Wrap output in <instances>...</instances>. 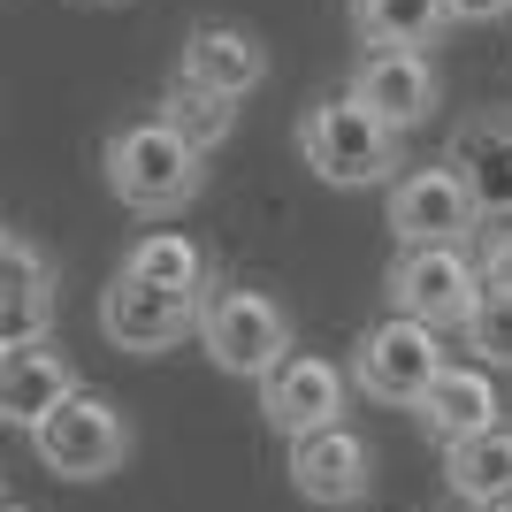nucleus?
<instances>
[{
	"instance_id": "1",
	"label": "nucleus",
	"mask_w": 512,
	"mask_h": 512,
	"mask_svg": "<svg viewBox=\"0 0 512 512\" xmlns=\"http://www.w3.org/2000/svg\"><path fill=\"white\" fill-rule=\"evenodd\" d=\"M100 169H107V192L123 199L130 214H184L199 192H207V153L169 130L161 115H138V123H115L100 146Z\"/></svg>"
},
{
	"instance_id": "2",
	"label": "nucleus",
	"mask_w": 512,
	"mask_h": 512,
	"mask_svg": "<svg viewBox=\"0 0 512 512\" xmlns=\"http://www.w3.org/2000/svg\"><path fill=\"white\" fill-rule=\"evenodd\" d=\"M199 352H207L222 375H245V383H268L291 352H299V321L276 291L260 283H214L207 306H199Z\"/></svg>"
},
{
	"instance_id": "3",
	"label": "nucleus",
	"mask_w": 512,
	"mask_h": 512,
	"mask_svg": "<svg viewBox=\"0 0 512 512\" xmlns=\"http://www.w3.org/2000/svg\"><path fill=\"white\" fill-rule=\"evenodd\" d=\"M299 153L306 169L337 192H367V184H398V130L375 123L352 92H329L299 115Z\"/></svg>"
},
{
	"instance_id": "4",
	"label": "nucleus",
	"mask_w": 512,
	"mask_h": 512,
	"mask_svg": "<svg viewBox=\"0 0 512 512\" xmlns=\"http://www.w3.org/2000/svg\"><path fill=\"white\" fill-rule=\"evenodd\" d=\"M383 291H390V314L428 321V329L444 337V329H467L474 321L490 276H482V260H474L467 245H398Z\"/></svg>"
},
{
	"instance_id": "5",
	"label": "nucleus",
	"mask_w": 512,
	"mask_h": 512,
	"mask_svg": "<svg viewBox=\"0 0 512 512\" xmlns=\"http://www.w3.org/2000/svg\"><path fill=\"white\" fill-rule=\"evenodd\" d=\"M130 413L115 406V398H100V390H77L69 406H54L39 428H31V459H39L46 474H62V482H100V474H115L130 459Z\"/></svg>"
},
{
	"instance_id": "6",
	"label": "nucleus",
	"mask_w": 512,
	"mask_h": 512,
	"mask_svg": "<svg viewBox=\"0 0 512 512\" xmlns=\"http://www.w3.org/2000/svg\"><path fill=\"white\" fill-rule=\"evenodd\" d=\"M444 337L428 329V321H406V314H390L375 321L360 344H352V383L375 398V406H421L428 383L444 375Z\"/></svg>"
},
{
	"instance_id": "7",
	"label": "nucleus",
	"mask_w": 512,
	"mask_h": 512,
	"mask_svg": "<svg viewBox=\"0 0 512 512\" xmlns=\"http://www.w3.org/2000/svg\"><path fill=\"white\" fill-rule=\"evenodd\" d=\"M383 222L398 245H467L474 222H482V199L459 176V161H428V169H406L390 184Z\"/></svg>"
},
{
	"instance_id": "8",
	"label": "nucleus",
	"mask_w": 512,
	"mask_h": 512,
	"mask_svg": "<svg viewBox=\"0 0 512 512\" xmlns=\"http://www.w3.org/2000/svg\"><path fill=\"white\" fill-rule=\"evenodd\" d=\"M352 367H337L329 352H291V360L260 383V413L283 444H306L321 428H344V406H352Z\"/></svg>"
},
{
	"instance_id": "9",
	"label": "nucleus",
	"mask_w": 512,
	"mask_h": 512,
	"mask_svg": "<svg viewBox=\"0 0 512 512\" xmlns=\"http://www.w3.org/2000/svg\"><path fill=\"white\" fill-rule=\"evenodd\" d=\"M199 306L207 299H184V291H161V283H138V276L115 268V283L100 291V337L115 344V352L153 360V352L199 337Z\"/></svg>"
},
{
	"instance_id": "10",
	"label": "nucleus",
	"mask_w": 512,
	"mask_h": 512,
	"mask_svg": "<svg viewBox=\"0 0 512 512\" xmlns=\"http://www.w3.org/2000/svg\"><path fill=\"white\" fill-rule=\"evenodd\" d=\"M352 100L375 115V123H390L398 138L406 130H421L428 115H436V100H444V77H436V62L428 54H398V46H375V54H360L352 62Z\"/></svg>"
},
{
	"instance_id": "11",
	"label": "nucleus",
	"mask_w": 512,
	"mask_h": 512,
	"mask_svg": "<svg viewBox=\"0 0 512 512\" xmlns=\"http://www.w3.org/2000/svg\"><path fill=\"white\" fill-rule=\"evenodd\" d=\"M176 69H184L192 85L222 92V100H253V92L268 85V46H260L245 23L207 16V23H192V31H184V54H176Z\"/></svg>"
},
{
	"instance_id": "12",
	"label": "nucleus",
	"mask_w": 512,
	"mask_h": 512,
	"mask_svg": "<svg viewBox=\"0 0 512 512\" xmlns=\"http://www.w3.org/2000/svg\"><path fill=\"white\" fill-rule=\"evenodd\" d=\"M291 490L306 505H360L375 490V451L352 428H321L306 444H291Z\"/></svg>"
},
{
	"instance_id": "13",
	"label": "nucleus",
	"mask_w": 512,
	"mask_h": 512,
	"mask_svg": "<svg viewBox=\"0 0 512 512\" xmlns=\"http://www.w3.org/2000/svg\"><path fill=\"white\" fill-rule=\"evenodd\" d=\"M77 390H85V383H77V360H69L54 337H46V344H23V352L0 360V421L31 436V428H39L54 406H69Z\"/></svg>"
},
{
	"instance_id": "14",
	"label": "nucleus",
	"mask_w": 512,
	"mask_h": 512,
	"mask_svg": "<svg viewBox=\"0 0 512 512\" xmlns=\"http://www.w3.org/2000/svg\"><path fill=\"white\" fill-rule=\"evenodd\" d=\"M0 260H8V314H0V344L23 352V344H46L54 329V291H62V268L39 253L31 230H8L0 237Z\"/></svg>"
},
{
	"instance_id": "15",
	"label": "nucleus",
	"mask_w": 512,
	"mask_h": 512,
	"mask_svg": "<svg viewBox=\"0 0 512 512\" xmlns=\"http://www.w3.org/2000/svg\"><path fill=\"white\" fill-rule=\"evenodd\" d=\"M505 413V398H497V375L490 367H444L436 383H428V398L413 406V421H421V436H436V444H467V436H490V428Z\"/></svg>"
},
{
	"instance_id": "16",
	"label": "nucleus",
	"mask_w": 512,
	"mask_h": 512,
	"mask_svg": "<svg viewBox=\"0 0 512 512\" xmlns=\"http://www.w3.org/2000/svg\"><path fill=\"white\" fill-rule=\"evenodd\" d=\"M344 16H352V39H360V54H375V46L428 54V46H436L451 23H459V16H451V0H352Z\"/></svg>"
},
{
	"instance_id": "17",
	"label": "nucleus",
	"mask_w": 512,
	"mask_h": 512,
	"mask_svg": "<svg viewBox=\"0 0 512 512\" xmlns=\"http://www.w3.org/2000/svg\"><path fill=\"white\" fill-rule=\"evenodd\" d=\"M444 482L459 505L497 512L512 497V428H490V436H467V444L444 451Z\"/></svg>"
},
{
	"instance_id": "18",
	"label": "nucleus",
	"mask_w": 512,
	"mask_h": 512,
	"mask_svg": "<svg viewBox=\"0 0 512 512\" xmlns=\"http://www.w3.org/2000/svg\"><path fill=\"white\" fill-rule=\"evenodd\" d=\"M123 276L161 283V291H184V299H207V291H214V283H207V245L184 237V230H146L123 253Z\"/></svg>"
},
{
	"instance_id": "19",
	"label": "nucleus",
	"mask_w": 512,
	"mask_h": 512,
	"mask_svg": "<svg viewBox=\"0 0 512 512\" xmlns=\"http://www.w3.org/2000/svg\"><path fill=\"white\" fill-rule=\"evenodd\" d=\"M451 161H459V176H467L474 199H482V222H490V214L512 222V123H497V115H490V123H474Z\"/></svg>"
},
{
	"instance_id": "20",
	"label": "nucleus",
	"mask_w": 512,
	"mask_h": 512,
	"mask_svg": "<svg viewBox=\"0 0 512 512\" xmlns=\"http://www.w3.org/2000/svg\"><path fill=\"white\" fill-rule=\"evenodd\" d=\"M161 123L169 130H184L199 153H222L237 138V100H222V92H207V85H192L184 69L169 77V92H161Z\"/></svg>"
},
{
	"instance_id": "21",
	"label": "nucleus",
	"mask_w": 512,
	"mask_h": 512,
	"mask_svg": "<svg viewBox=\"0 0 512 512\" xmlns=\"http://www.w3.org/2000/svg\"><path fill=\"white\" fill-rule=\"evenodd\" d=\"M474 352V367H512V291H482V306H474V321L459 329Z\"/></svg>"
},
{
	"instance_id": "22",
	"label": "nucleus",
	"mask_w": 512,
	"mask_h": 512,
	"mask_svg": "<svg viewBox=\"0 0 512 512\" xmlns=\"http://www.w3.org/2000/svg\"><path fill=\"white\" fill-rule=\"evenodd\" d=\"M482 276H490V291H512V222L482 245Z\"/></svg>"
},
{
	"instance_id": "23",
	"label": "nucleus",
	"mask_w": 512,
	"mask_h": 512,
	"mask_svg": "<svg viewBox=\"0 0 512 512\" xmlns=\"http://www.w3.org/2000/svg\"><path fill=\"white\" fill-rule=\"evenodd\" d=\"M451 16L459 23H497V16H512V0H451Z\"/></svg>"
},
{
	"instance_id": "24",
	"label": "nucleus",
	"mask_w": 512,
	"mask_h": 512,
	"mask_svg": "<svg viewBox=\"0 0 512 512\" xmlns=\"http://www.w3.org/2000/svg\"><path fill=\"white\" fill-rule=\"evenodd\" d=\"M8 512H39V505H8Z\"/></svg>"
},
{
	"instance_id": "25",
	"label": "nucleus",
	"mask_w": 512,
	"mask_h": 512,
	"mask_svg": "<svg viewBox=\"0 0 512 512\" xmlns=\"http://www.w3.org/2000/svg\"><path fill=\"white\" fill-rule=\"evenodd\" d=\"M497 512H512V497H505V505H497Z\"/></svg>"
}]
</instances>
